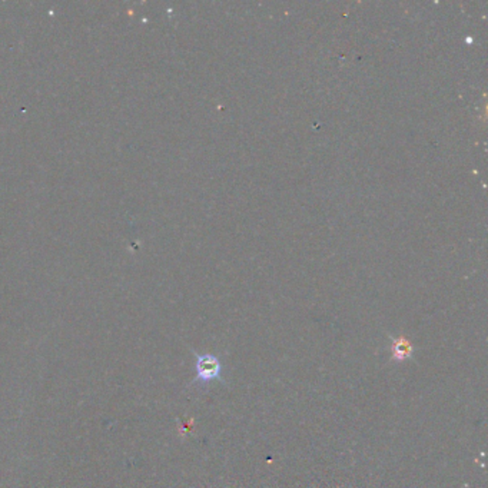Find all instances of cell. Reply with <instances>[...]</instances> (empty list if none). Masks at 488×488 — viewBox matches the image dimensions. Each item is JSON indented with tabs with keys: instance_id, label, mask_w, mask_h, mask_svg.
Listing matches in <instances>:
<instances>
[{
	"instance_id": "2",
	"label": "cell",
	"mask_w": 488,
	"mask_h": 488,
	"mask_svg": "<svg viewBox=\"0 0 488 488\" xmlns=\"http://www.w3.org/2000/svg\"><path fill=\"white\" fill-rule=\"evenodd\" d=\"M414 348L413 344L409 342L407 338L400 337V338H393V345H391V354L393 360L397 362H404L413 357Z\"/></svg>"
},
{
	"instance_id": "1",
	"label": "cell",
	"mask_w": 488,
	"mask_h": 488,
	"mask_svg": "<svg viewBox=\"0 0 488 488\" xmlns=\"http://www.w3.org/2000/svg\"><path fill=\"white\" fill-rule=\"evenodd\" d=\"M195 368H197V378L193 380L195 384L206 385L212 381L224 382L222 364L218 357L212 354H197V364H195Z\"/></svg>"
}]
</instances>
